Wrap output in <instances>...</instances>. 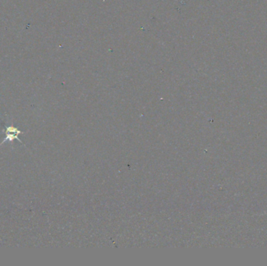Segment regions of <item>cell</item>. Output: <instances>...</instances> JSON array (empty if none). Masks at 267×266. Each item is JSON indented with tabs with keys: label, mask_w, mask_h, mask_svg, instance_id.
<instances>
[{
	"label": "cell",
	"mask_w": 267,
	"mask_h": 266,
	"mask_svg": "<svg viewBox=\"0 0 267 266\" xmlns=\"http://www.w3.org/2000/svg\"><path fill=\"white\" fill-rule=\"evenodd\" d=\"M5 132H6V133H16V134H20V133H22V131H19L18 129L16 128V127H13V126H9V127H6V130H5Z\"/></svg>",
	"instance_id": "7a4b0ae2"
},
{
	"label": "cell",
	"mask_w": 267,
	"mask_h": 266,
	"mask_svg": "<svg viewBox=\"0 0 267 266\" xmlns=\"http://www.w3.org/2000/svg\"><path fill=\"white\" fill-rule=\"evenodd\" d=\"M14 139H16V140H17L18 141L21 142V140H20V139H19L17 134H16V133H7L6 137L5 138V139L3 140V141H2V142L1 143V144H0V145H2V144H3V143H4L5 141H6V140L13 141V140Z\"/></svg>",
	"instance_id": "6da1fadb"
}]
</instances>
